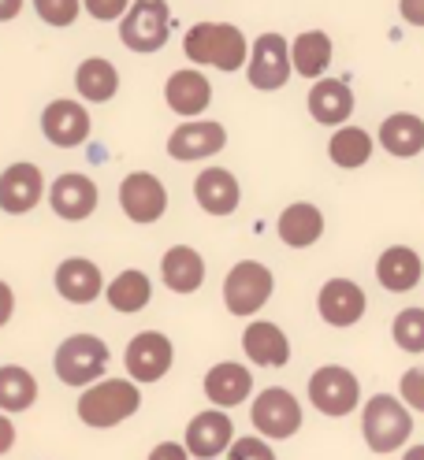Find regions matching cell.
<instances>
[{"instance_id":"d590c367","label":"cell","mask_w":424,"mask_h":460,"mask_svg":"<svg viewBox=\"0 0 424 460\" xmlns=\"http://www.w3.org/2000/svg\"><path fill=\"white\" fill-rule=\"evenodd\" d=\"M399 397H402L406 409L424 412V367H410L406 376L399 379Z\"/></svg>"},{"instance_id":"ba28073f","label":"cell","mask_w":424,"mask_h":460,"mask_svg":"<svg viewBox=\"0 0 424 460\" xmlns=\"http://www.w3.org/2000/svg\"><path fill=\"white\" fill-rule=\"evenodd\" d=\"M249 420L257 427V435L268 442H287L302 430V405L291 390L283 386H268L253 397L249 405Z\"/></svg>"},{"instance_id":"e0dca14e","label":"cell","mask_w":424,"mask_h":460,"mask_svg":"<svg viewBox=\"0 0 424 460\" xmlns=\"http://www.w3.org/2000/svg\"><path fill=\"white\" fill-rule=\"evenodd\" d=\"M194 200H197V208H202L205 216H235L239 205H242V186L239 179L231 175L228 167H205L202 175L194 179Z\"/></svg>"},{"instance_id":"d4e9b609","label":"cell","mask_w":424,"mask_h":460,"mask_svg":"<svg viewBox=\"0 0 424 460\" xmlns=\"http://www.w3.org/2000/svg\"><path fill=\"white\" fill-rule=\"evenodd\" d=\"M275 234L287 249H309L324 238V212L313 205V200H294L279 212Z\"/></svg>"},{"instance_id":"ac0fdd59","label":"cell","mask_w":424,"mask_h":460,"mask_svg":"<svg viewBox=\"0 0 424 460\" xmlns=\"http://www.w3.org/2000/svg\"><path fill=\"white\" fill-rule=\"evenodd\" d=\"M45 197V179L34 164H12L0 175V212L8 216H26L41 205Z\"/></svg>"},{"instance_id":"7a4b0ae2","label":"cell","mask_w":424,"mask_h":460,"mask_svg":"<svg viewBox=\"0 0 424 460\" xmlns=\"http://www.w3.org/2000/svg\"><path fill=\"white\" fill-rule=\"evenodd\" d=\"M138 409H141V390L134 379H97L82 390L75 412L86 427L108 430V427H120L123 420H131Z\"/></svg>"},{"instance_id":"4316f807","label":"cell","mask_w":424,"mask_h":460,"mask_svg":"<svg viewBox=\"0 0 424 460\" xmlns=\"http://www.w3.org/2000/svg\"><path fill=\"white\" fill-rule=\"evenodd\" d=\"M376 141L399 160H413L424 153V119L413 111H394L380 123Z\"/></svg>"},{"instance_id":"e575fe53","label":"cell","mask_w":424,"mask_h":460,"mask_svg":"<svg viewBox=\"0 0 424 460\" xmlns=\"http://www.w3.org/2000/svg\"><path fill=\"white\" fill-rule=\"evenodd\" d=\"M228 460H275V453H272L268 438H261V435H242V438H235V442L228 446Z\"/></svg>"},{"instance_id":"ffe728a7","label":"cell","mask_w":424,"mask_h":460,"mask_svg":"<svg viewBox=\"0 0 424 460\" xmlns=\"http://www.w3.org/2000/svg\"><path fill=\"white\" fill-rule=\"evenodd\" d=\"M242 353L257 367H283L291 360V338L272 320H249L242 331Z\"/></svg>"},{"instance_id":"9a60e30c","label":"cell","mask_w":424,"mask_h":460,"mask_svg":"<svg viewBox=\"0 0 424 460\" xmlns=\"http://www.w3.org/2000/svg\"><path fill=\"white\" fill-rule=\"evenodd\" d=\"M97 182L90 175H78V171H68V175H60L52 186H49V205L52 212L68 219V223H82V219H90L97 212Z\"/></svg>"},{"instance_id":"7402d4cb","label":"cell","mask_w":424,"mask_h":460,"mask_svg":"<svg viewBox=\"0 0 424 460\" xmlns=\"http://www.w3.org/2000/svg\"><path fill=\"white\" fill-rule=\"evenodd\" d=\"M305 108L320 127H343L354 115V90L343 78H317L305 97Z\"/></svg>"},{"instance_id":"836d02e7","label":"cell","mask_w":424,"mask_h":460,"mask_svg":"<svg viewBox=\"0 0 424 460\" xmlns=\"http://www.w3.org/2000/svg\"><path fill=\"white\" fill-rule=\"evenodd\" d=\"M34 12L49 26H71L82 12V0H34Z\"/></svg>"},{"instance_id":"603a6c76","label":"cell","mask_w":424,"mask_h":460,"mask_svg":"<svg viewBox=\"0 0 424 460\" xmlns=\"http://www.w3.org/2000/svg\"><path fill=\"white\" fill-rule=\"evenodd\" d=\"M249 390H253V376L239 360H220L205 371V397L216 409L242 405V401H249Z\"/></svg>"},{"instance_id":"d6a6232c","label":"cell","mask_w":424,"mask_h":460,"mask_svg":"<svg viewBox=\"0 0 424 460\" xmlns=\"http://www.w3.org/2000/svg\"><path fill=\"white\" fill-rule=\"evenodd\" d=\"M391 338L402 353H424V308H402L391 323Z\"/></svg>"},{"instance_id":"484cf974","label":"cell","mask_w":424,"mask_h":460,"mask_svg":"<svg viewBox=\"0 0 424 460\" xmlns=\"http://www.w3.org/2000/svg\"><path fill=\"white\" fill-rule=\"evenodd\" d=\"M160 279L172 294H197L205 282V256L194 245H172L160 261Z\"/></svg>"},{"instance_id":"ab89813d","label":"cell","mask_w":424,"mask_h":460,"mask_svg":"<svg viewBox=\"0 0 424 460\" xmlns=\"http://www.w3.org/2000/svg\"><path fill=\"white\" fill-rule=\"evenodd\" d=\"M12 312H15V294H12L8 282H0V327L12 320Z\"/></svg>"},{"instance_id":"2e32d148","label":"cell","mask_w":424,"mask_h":460,"mask_svg":"<svg viewBox=\"0 0 424 460\" xmlns=\"http://www.w3.org/2000/svg\"><path fill=\"white\" fill-rule=\"evenodd\" d=\"M41 134L52 141L56 149H78L82 141L90 137V111L82 108L78 101H52L41 111Z\"/></svg>"},{"instance_id":"b9f144b4","label":"cell","mask_w":424,"mask_h":460,"mask_svg":"<svg viewBox=\"0 0 424 460\" xmlns=\"http://www.w3.org/2000/svg\"><path fill=\"white\" fill-rule=\"evenodd\" d=\"M23 12V0H0V22H12Z\"/></svg>"},{"instance_id":"30bf717a","label":"cell","mask_w":424,"mask_h":460,"mask_svg":"<svg viewBox=\"0 0 424 460\" xmlns=\"http://www.w3.org/2000/svg\"><path fill=\"white\" fill-rule=\"evenodd\" d=\"M123 364H127V376L134 383H160L176 364V345L160 331H141L131 338Z\"/></svg>"},{"instance_id":"5bb4252c","label":"cell","mask_w":424,"mask_h":460,"mask_svg":"<svg viewBox=\"0 0 424 460\" xmlns=\"http://www.w3.org/2000/svg\"><path fill=\"white\" fill-rule=\"evenodd\" d=\"M365 308H369V297H365V290H361L354 279H328V282L320 286V294H317L320 320H324L328 327H338V331L361 323Z\"/></svg>"},{"instance_id":"277c9868","label":"cell","mask_w":424,"mask_h":460,"mask_svg":"<svg viewBox=\"0 0 424 460\" xmlns=\"http://www.w3.org/2000/svg\"><path fill=\"white\" fill-rule=\"evenodd\" d=\"M56 379L64 386H78L86 390L90 383H97L108 367V345L97 334H71L60 341V349L52 357Z\"/></svg>"},{"instance_id":"74e56055","label":"cell","mask_w":424,"mask_h":460,"mask_svg":"<svg viewBox=\"0 0 424 460\" xmlns=\"http://www.w3.org/2000/svg\"><path fill=\"white\" fill-rule=\"evenodd\" d=\"M149 460H190V453L183 442H160V446H153Z\"/></svg>"},{"instance_id":"52a82bcc","label":"cell","mask_w":424,"mask_h":460,"mask_svg":"<svg viewBox=\"0 0 424 460\" xmlns=\"http://www.w3.org/2000/svg\"><path fill=\"white\" fill-rule=\"evenodd\" d=\"M272 290H275V275L261 261H239L223 279V305H228L231 315L249 320L272 301Z\"/></svg>"},{"instance_id":"f546056e","label":"cell","mask_w":424,"mask_h":460,"mask_svg":"<svg viewBox=\"0 0 424 460\" xmlns=\"http://www.w3.org/2000/svg\"><path fill=\"white\" fill-rule=\"evenodd\" d=\"M376 149V137L369 130H361V127H335V134L328 137V156L335 167H343V171H357L369 164Z\"/></svg>"},{"instance_id":"1f68e13d","label":"cell","mask_w":424,"mask_h":460,"mask_svg":"<svg viewBox=\"0 0 424 460\" xmlns=\"http://www.w3.org/2000/svg\"><path fill=\"white\" fill-rule=\"evenodd\" d=\"M38 401V379L19 364L0 367V412H26Z\"/></svg>"},{"instance_id":"3957f363","label":"cell","mask_w":424,"mask_h":460,"mask_svg":"<svg viewBox=\"0 0 424 460\" xmlns=\"http://www.w3.org/2000/svg\"><path fill=\"white\" fill-rule=\"evenodd\" d=\"M413 435V412L394 394H373L361 405V438L373 453L387 456L402 449Z\"/></svg>"},{"instance_id":"d6986e66","label":"cell","mask_w":424,"mask_h":460,"mask_svg":"<svg viewBox=\"0 0 424 460\" xmlns=\"http://www.w3.org/2000/svg\"><path fill=\"white\" fill-rule=\"evenodd\" d=\"M164 101L176 115H183V119H197V115L212 104V82L197 67L172 71L164 82Z\"/></svg>"},{"instance_id":"83f0119b","label":"cell","mask_w":424,"mask_h":460,"mask_svg":"<svg viewBox=\"0 0 424 460\" xmlns=\"http://www.w3.org/2000/svg\"><path fill=\"white\" fill-rule=\"evenodd\" d=\"M75 90L82 101L90 104H104L120 93V71L112 60H104V56H86V60L78 64L75 71Z\"/></svg>"},{"instance_id":"6da1fadb","label":"cell","mask_w":424,"mask_h":460,"mask_svg":"<svg viewBox=\"0 0 424 460\" xmlns=\"http://www.w3.org/2000/svg\"><path fill=\"white\" fill-rule=\"evenodd\" d=\"M183 52L197 67H216L223 75H231L246 67L249 41L235 22H194L183 38Z\"/></svg>"},{"instance_id":"7bdbcfd3","label":"cell","mask_w":424,"mask_h":460,"mask_svg":"<svg viewBox=\"0 0 424 460\" xmlns=\"http://www.w3.org/2000/svg\"><path fill=\"white\" fill-rule=\"evenodd\" d=\"M402 460H424V446H410V449L402 453Z\"/></svg>"},{"instance_id":"8fae6325","label":"cell","mask_w":424,"mask_h":460,"mask_svg":"<svg viewBox=\"0 0 424 460\" xmlns=\"http://www.w3.org/2000/svg\"><path fill=\"white\" fill-rule=\"evenodd\" d=\"M120 208L131 223L149 226L167 212V190L153 171H131L120 182Z\"/></svg>"},{"instance_id":"f35d334b","label":"cell","mask_w":424,"mask_h":460,"mask_svg":"<svg viewBox=\"0 0 424 460\" xmlns=\"http://www.w3.org/2000/svg\"><path fill=\"white\" fill-rule=\"evenodd\" d=\"M399 15L410 26H424V0H399Z\"/></svg>"},{"instance_id":"8992f818","label":"cell","mask_w":424,"mask_h":460,"mask_svg":"<svg viewBox=\"0 0 424 460\" xmlns=\"http://www.w3.org/2000/svg\"><path fill=\"white\" fill-rule=\"evenodd\" d=\"M309 405L320 416H350L361 409V383L350 367L343 364H324L309 376Z\"/></svg>"},{"instance_id":"5b68a950","label":"cell","mask_w":424,"mask_h":460,"mask_svg":"<svg viewBox=\"0 0 424 460\" xmlns=\"http://www.w3.org/2000/svg\"><path fill=\"white\" fill-rule=\"evenodd\" d=\"M172 38V8L167 0H131L120 19V41L131 52H160Z\"/></svg>"},{"instance_id":"7c38bea8","label":"cell","mask_w":424,"mask_h":460,"mask_svg":"<svg viewBox=\"0 0 424 460\" xmlns=\"http://www.w3.org/2000/svg\"><path fill=\"white\" fill-rule=\"evenodd\" d=\"M235 442V423L228 416V409H205L186 423V453L194 460H216L220 453H228V446Z\"/></svg>"},{"instance_id":"cb8c5ba5","label":"cell","mask_w":424,"mask_h":460,"mask_svg":"<svg viewBox=\"0 0 424 460\" xmlns=\"http://www.w3.org/2000/svg\"><path fill=\"white\" fill-rule=\"evenodd\" d=\"M376 279L383 290L391 294H410L420 286L424 279V261H420V252L410 249V245H387L380 252V261H376Z\"/></svg>"},{"instance_id":"4fadbf2b","label":"cell","mask_w":424,"mask_h":460,"mask_svg":"<svg viewBox=\"0 0 424 460\" xmlns=\"http://www.w3.org/2000/svg\"><path fill=\"white\" fill-rule=\"evenodd\" d=\"M223 146H228V130H223V123L216 119H186L172 130V137H167V156L172 160H209L216 153H223Z\"/></svg>"},{"instance_id":"8d00e7d4","label":"cell","mask_w":424,"mask_h":460,"mask_svg":"<svg viewBox=\"0 0 424 460\" xmlns=\"http://www.w3.org/2000/svg\"><path fill=\"white\" fill-rule=\"evenodd\" d=\"M82 8H86L97 22H116L131 8V0H82Z\"/></svg>"},{"instance_id":"60d3db41","label":"cell","mask_w":424,"mask_h":460,"mask_svg":"<svg viewBox=\"0 0 424 460\" xmlns=\"http://www.w3.org/2000/svg\"><path fill=\"white\" fill-rule=\"evenodd\" d=\"M12 446H15V423L0 412V456H5Z\"/></svg>"},{"instance_id":"44dd1931","label":"cell","mask_w":424,"mask_h":460,"mask_svg":"<svg viewBox=\"0 0 424 460\" xmlns=\"http://www.w3.org/2000/svg\"><path fill=\"white\" fill-rule=\"evenodd\" d=\"M56 294L71 305H94L104 294V275L86 256H68V261L56 268Z\"/></svg>"},{"instance_id":"f1b7e54d","label":"cell","mask_w":424,"mask_h":460,"mask_svg":"<svg viewBox=\"0 0 424 460\" xmlns=\"http://www.w3.org/2000/svg\"><path fill=\"white\" fill-rule=\"evenodd\" d=\"M331 56H335V45L324 31H302L291 41V67L302 78H313V82L324 78L331 67Z\"/></svg>"},{"instance_id":"9c48e42d","label":"cell","mask_w":424,"mask_h":460,"mask_svg":"<svg viewBox=\"0 0 424 460\" xmlns=\"http://www.w3.org/2000/svg\"><path fill=\"white\" fill-rule=\"evenodd\" d=\"M294 67H291V41L279 34H261L249 45V60H246V82L261 93H275L291 82Z\"/></svg>"},{"instance_id":"4dcf8cb0","label":"cell","mask_w":424,"mask_h":460,"mask_svg":"<svg viewBox=\"0 0 424 460\" xmlns=\"http://www.w3.org/2000/svg\"><path fill=\"white\" fill-rule=\"evenodd\" d=\"M104 297H108V305L116 308V312L134 315V312H141V308L153 301V282H149L146 271L127 268V271H120L116 279L104 286Z\"/></svg>"}]
</instances>
